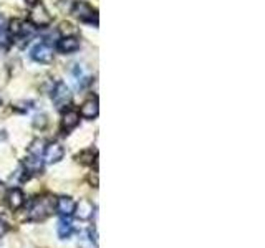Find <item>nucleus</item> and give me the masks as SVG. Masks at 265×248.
<instances>
[{
	"label": "nucleus",
	"mask_w": 265,
	"mask_h": 248,
	"mask_svg": "<svg viewBox=\"0 0 265 248\" xmlns=\"http://www.w3.org/2000/svg\"><path fill=\"white\" fill-rule=\"evenodd\" d=\"M98 111H100V106H98L97 98H94V100H88L82 106V116L88 118V119H93V118L98 116Z\"/></svg>",
	"instance_id": "12"
},
{
	"label": "nucleus",
	"mask_w": 265,
	"mask_h": 248,
	"mask_svg": "<svg viewBox=\"0 0 265 248\" xmlns=\"http://www.w3.org/2000/svg\"><path fill=\"white\" fill-rule=\"evenodd\" d=\"M73 214H77V217L80 220H88V219H91V215H93V205H91V202H88V200H80V204H77L75 207V212Z\"/></svg>",
	"instance_id": "11"
},
{
	"label": "nucleus",
	"mask_w": 265,
	"mask_h": 248,
	"mask_svg": "<svg viewBox=\"0 0 265 248\" xmlns=\"http://www.w3.org/2000/svg\"><path fill=\"white\" fill-rule=\"evenodd\" d=\"M45 124H47V118H45V116H36V118H35V126H36V127H39V126L43 127Z\"/></svg>",
	"instance_id": "20"
},
{
	"label": "nucleus",
	"mask_w": 265,
	"mask_h": 248,
	"mask_svg": "<svg viewBox=\"0 0 265 248\" xmlns=\"http://www.w3.org/2000/svg\"><path fill=\"white\" fill-rule=\"evenodd\" d=\"M80 123V115L77 111H66L65 115H63V129L65 131H71V129H75V127L78 126Z\"/></svg>",
	"instance_id": "13"
},
{
	"label": "nucleus",
	"mask_w": 265,
	"mask_h": 248,
	"mask_svg": "<svg viewBox=\"0 0 265 248\" xmlns=\"http://www.w3.org/2000/svg\"><path fill=\"white\" fill-rule=\"evenodd\" d=\"M56 232H58V237L60 238H68L71 235L73 232V225L68 219H60V222H58V227H56Z\"/></svg>",
	"instance_id": "16"
},
{
	"label": "nucleus",
	"mask_w": 265,
	"mask_h": 248,
	"mask_svg": "<svg viewBox=\"0 0 265 248\" xmlns=\"http://www.w3.org/2000/svg\"><path fill=\"white\" fill-rule=\"evenodd\" d=\"M7 232H9V225H7L4 220H0V238H2Z\"/></svg>",
	"instance_id": "21"
},
{
	"label": "nucleus",
	"mask_w": 265,
	"mask_h": 248,
	"mask_svg": "<svg viewBox=\"0 0 265 248\" xmlns=\"http://www.w3.org/2000/svg\"><path fill=\"white\" fill-rule=\"evenodd\" d=\"M10 32L13 35V39H15L20 45L24 43H28L35 35V28L32 25H28L27 22H22V20H13L12 25H10Z\"/></svg>",
	"instance_id": "2"
},
{
	"label": "nucleus",
	"mask_w": 265,
	"mask_h": 248,
	"mask_svg": "<svg viewBox=\"0 0 265 248\" xmlns=\"http://www.w3.org/2000/svg\"><path fill=\"white\" fill-rule=\"evenodd\" d=\"M75 207H77V202L73 200L71 197H60L56 200V210L60 212L63 217H70L73 212H75Z\"/></svg>",
	"instance_id": "9"
},
{
	"label": "nucleus",
	"mask_w": 265,
	"mask_h": 248,
	"mask_svg": "<svg viewBox=\"0 0 265 248\" xmlns=\"http://www.w3.org/2000/svg\"><path fill=\"white\" fill-rule=\"evenodd\" d=\"M30 20H32V24L36 27H45L51 22V17L42 4H35L32 12H30Z\"/></svg>",
	"instance_id": "6"
},
{
	"label": "nucleus",
	"mask_w": 265,
	"mask_h": 248,
	"mask_svg": "<svg viewBox=\"0 0 265 248\" xmlns=\"http://www.w3.org/2000/svg\"><path fill=\"white\" fill-rule=\"evenodd\" d=\"M63 147L58 144V142H50V144L43 149V159L48 164H55V162H60L63 159Z\"/></svg>",
	"instance_id": "7"
},
{
	"label": "nucleus",
	"mask_w": 265,
	"mask_h": 248,
	"mask_svg": "<svg viewBox=\"0 0 265 248\" xmlns=\"http://www.w3.org/2000/svg\"><path fill=\"white\" fill-rule=\"evenodd\" d=\"M73 81H75V86L78 88V89H82L88 81V74L83 71V68L80 65H77L75 66V70H73Z\"/></svg>",
	"instance_id": "15"
},
{
	"label": "nucleus",
	"mask_w": 265,
	"mask_h": 248,
	"mask_svg": "<svg viewBox=\"0 0 265 248\" xmlns=\"http://www.w3.org/2000/svg\"><path fill=\"white\" fill-rule=\"evenodd\" d=\"M0 185H2V182H0Z\"/></svg>",
	"instance_id": "23"
},
{
	"label": "nucleus",
	"mask_w": 265,
	"mask_h": 248,
	"mask_svg": "<svg viewBox=\"0 0 265 248\" xmlns=\"http://www.w3.org/2000/svg\"><path fill=\"white\" fill-rule=\"evenodd\" d=\"M56 48L60 53H65V55L75 53V51L80 48V40L77 36H65V39H62L56 43Z\"/></svg>",
	"instance_id": "8"
},
{
	"label": "nucleus",
	"mask_w": 265,
	"mask_h": 248,
	"mask_svg": "<svg viewBox=\"0 0 265 248\" xmlns=\"http://www.w3.org/2000/svg\"><path fill=\"white\" fill-rule=\"evenodd\" d=\"M51 100H53L55 106L58 109H62L65 106H68V104L71 103V93L68 86L65 85V83H56V86L53 89V93H51Z\"/></svg>",
	"instance_id": "4"
},
{
	"label": "nucleus",
	"mask_w": 265,
	"mask_h": 248,
	"mask_svg": "<svg viewBox=\"0 0 265 248\" xmlns=\"http://www.w3.org/2000/svg\"><path fill=\"white\" fill-rule=\"evenodd\" d=\"M56 208V200L50 195H43V197L35 199L30 208H28V220H43L48 215L53 214V210Z\"/></svg>",
	"instance_id": "1"
},
{
	"label": "nucleus",
	"mask_w": 265,
	"mask_h": 248,
	"mask_svg": "<svg viewBox=\"0 0 265 248\" xmlns=\"http://www.w3.org/2000/svg\"><path fill=\"white\" fill-rule=\"evenodd\" d=\"M7 204L12 210H18L22 205L25 204V195L20 189H12L9 194H7Z\"/></svg>",
	"instance_id": "10"
},
{
	"label": "nucleus",
	"mask_w": 265,
	"mask_h": 248,
	"mask_svg": "<svg viewBox=\"0 0 265 248\" xmlns=\"http://www.w3.org/2000/svg\"><path fill=\"white\" fill-rule=\"evenodd\" d=\"M27 4H36V0H25Z\"/></svg>",
	"instance_id": "22"
},
{
	"label": "nucleus",
	"mask_w": 265,
	"mask_h": 248,
	"mask_svg": "<svg viewBox=\"0 0 265 248\" xmlns=\"http://www.w3.org/2000/svg\"><path fill=\"white\" fill-rule=\"evenodd\" d=\"M73 15H75L77 18H80V22H86V24H97V12L88 4L85 2H77L75 7H73Z\"/></svg>",
	"instance_id": "5"
},
{
	"label": "nucleus",
	"mask_w": 265,
	"mask_h": 248,
	"mask_svg": "<svg viewBox=\"0 0 265 248\" xmlns=\"http://www.w3.org/2000/svg\"><path fill=\"white\" fill-rule=\"evenodd\" d=\"M93 157H94L93 151H85V152H80L77 159L80 162H83V164H93V161H94Z\"/></svg>",
	"instance_id": "18"
},
{
	"label": "nucleus",
	"mask_w": 265,
	"mask_h": 248,
	"mask_svg": "<svg viewBox=\"0 0 265 248\" xmlns=\"http://www.w3.org/2000/svg\"><path fill=\"white\" fill-rule=\"evenodd\" d=\"M30 56L36 63H51V60H53V50H51V47L47 42H40L30 50Z\"/></svg>",
	"instance_id": "3"
},
{
	"label": "nucleus",
	"mask_w": 265,
	"mask_h": 248,
	"mask_svg": "<svg viewBox=\"0 0 265 248\" xmlns=\"http://www.w3.org/2000/svg\"><path fill=\"white\" fill-rule=\"evenodd\" d=\"M42 165H43L42 156H32V154L27 156V159H25V169L28 172H32V174H35V172H40L42 170Z\"/></svg>",
	"instance_id": "14"
},
{
	"label": "nucleus",
	"mask_w": 265,
	"mask_h": 248,
	"mask_svg": "<svg viewBox=\"0 0 265 248\" xmlns=\"http://www.w3.org/2000/svg\"><path fill=\"white\" fill-rule=\"evenodd\" d=\"M43 146H45V142L40 141V139H36L33 144L28 147V154H32V156H42L43 157V149H45Z\"/></svg>",
	"instance_id": "17"
},
{
	"label": "nucleus",
	"mask_w": 265,
	"mask_h": 248,
	"mask_svg": "<svg viewBox=\"0 0 265 248\" xmlns=\"http://www.w3.org/2000/svg\"><path fill=\"white\" fill-rule=\"evenodd\" d=\"M7 27H5V20H4V17L2 15H0V45H4V43H7Z\"/></svg>",
	"instance_id": "19"
}]
</instances>
